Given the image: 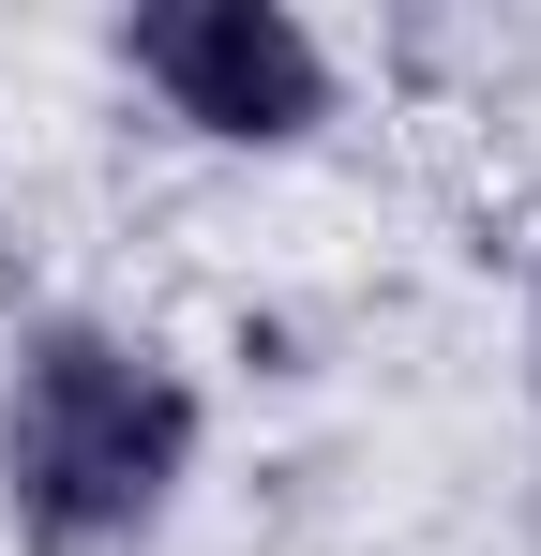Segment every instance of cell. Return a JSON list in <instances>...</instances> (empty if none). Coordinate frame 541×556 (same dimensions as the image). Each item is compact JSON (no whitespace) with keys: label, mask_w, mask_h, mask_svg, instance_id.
Returning <instances> with one entry per match:
<instances>
[{"label":"cell","mask_w":541,"mask_h":556,"mask_svg":"<svg viewBox=\"0 0 541 556\" xmlns=\"http://www.w3.org/2000/svg\"><path fill=\"white\" fill-rule=\"evenodd\" d=\"M211 391L166 331L46 301L0 331V542L15 556H151L196 511Z\"/></svg>","instance_id":"1"},{"label":"cell","mask_w":541,"mask_h":556,"mask_svg":"<svg viewBox=\"0 0 541 556\" xmlns=\"http://www.w3.org/2000/svg\"><path fill=\"white\" fill-rule=\"evenodd\" d=\"M105 61L180 151H226V166H286L347 121L331 30L286 0H136V15H105Z\"/></svg>","instance_id":"2"},{"label":"cell","mask_w":541,"mask_h":556,"mask_svg":"<svg viewBox=\"0 0 541 556\" xmlns=\"http://www.w3.org/2000/svg\"><path fill=\"white\" fill-rule=\"evenodd\" d=\"M527 376H541V256H527Z\"/></svg>","instance_id":"3"}]
</instances>
